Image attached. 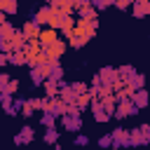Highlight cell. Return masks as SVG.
Here are the masks:
<instances>
[{"mask_svg": "<svg viewBox=\"0 0 150 150\" xmlns=\"http://www.w3.org/2000/svg\"><path fill=\"white\" fill-rule=\"evenodd\" d=\"M96 26H98V19H96V21H89V19H77L75 35H82V38L91 40V38L96 35Z\"/></svg>", "mask_w": 150, "mask_h": 150, "instance_id": "obj_1", "label": "cell"}, {"mask_svg": "<svg viewBox=\"0 0 150 150\" xmlns=\"http://www.w3.org/2000/svg\"><path fill=\"white\" fill-rule=\"evenodd\" d=\"M131 145V131L129 129H112V148H129Z\"/></svg>", "mask_w": 150, "mask_h": 150, "instance_id": "obj_2", "label": "cell"}, {"mask_svg": "<svg viewBox=\"0 0 150 150\" xmlns=\"http://www.w3.org/2000/svg\"><path fill=\"white\" fill-rule=\"evenodd\" d=\"M98 75H101V82H103V87H115V82H117V68H112V66H103L101 70H98Z\"/></svg>", "mask_w": 150, "mask_h": 150, "instance_id": "obj_3", "label": "cell"}, {"mask_svg": "<svg viewBox=\"0 0 150 150\" xmlns=\"http://www.w3.org/2000/svg\"><path fill=\"white\" fill-rule=\"evenodd\" d=\"M136 105H134V101L131 98H127V101H120L117 103V110H115V117L117 120H124V117H129V115H136Z\"/></svg>", "mask_w": 150, "mask_h": 150, "instance_id": "obj_4", "label": "cell"}, {"mask_svg": "<svg viewBox=\"0 0 150 150\" xmlns=\"http://www.w3.org/2000/svg\"><path fill=\"white\" fill-rule=\"evenodd\" d=\"M59 87H61V94H59V98H61L63 103H68V105L77 103V98H80V96L73 91V87H70V84H66V82L61 80V82H59Z\"/></svg>", "mask_w": 150, "mask_h": 150, "instance_id": "obj_5", "label": "cell"}, {"mask_svg": "<svg viewBox=\"0 0 150 150\" xmlns=\"http://www.w3.org/2000/svg\"><path fill=\"white\" fill-rule=\"evenodd\" d=\"M52 14H54V7H52V5H47V7H40V9H38V14L33 16V21H35L38 26H49V21H52Z\"/></svg>", "mask_w": 150, "mask_h": 150, "instance_id": "obj_6", "label": "cell"}, {"mask_svg": "<svg viewBox=\"0 0 150 150\" xmlns=\"http://www.w3.org/2000/svg\"><path fill=\"white\" fill-rule=\"evenodd\" d=\"M89 108H91V112H94V120H96V122H101V124H103V122H108V120H110V115L105 112V108H103L101 98H94Z\"/></svg>", "mask_w": 150, "mask_h": 150, "instance_id": "obj_7", "label": "cell"}, {"mask_svg": "<svg viewBox=\"0 0 150 150\" xmlns=\"http://www.w3.org/2000/svg\"><path fill=\"white\" fill-rule=\"evenodd\" d=\"M21 30H23V35H26V40H28V42H30V40H40V33H42V30H40V26H38L33 19H30V21H26Z\"/></svg>", "mask_w": 150, "mask_h": 150, "instance_id": "obj_8", "label": "cell"}, {"mask_svg": "<svg viewBox=\"0 0 150 150\" xmlns=\"http://www.w3.org/2000/svg\"><path fill=\"white\" fill-rule=\"evenodd\" d=\"M68 16H73V14H63L61 9H54V14H52V21H49V28H54V30H61Z\"/></svg>", "mask_w": 150, "mask_h": 150, "instance_id": "obj_9", "label": "cell"}, {"mask_svg": "<svg viewBox=\"0 0 150 150\" xmlns=\"http://www.w3.org/2000/svg\"><path fill=\"white\" fill-rule=\"evenodd\" d=\"M61 124L68 129V131H80L82 129V117H73V115H63L61 117Z\"/></svg>", "mask_w": 150, "mask_h": 150, "instance_id": "obj_10", "label": "cell"}, {"mask_svg": "<svg viewBox=\"0 0 150 150\" xmlns=\"http://www.w3.org/2000/svg\"><path fill=\"white\" fill-rule=\"evenodd\" d=\"M42 49H45L49 56H56V59H59V56H63V52H66V42H63V40H56V42H52V45H47V47H42Z\"/></svg>", "mask_w": 150, "mask_h": 150, "instance_id": "obj_11", "label": "cell"}, {"mask_svg": "<svg viewBox=\"0 0 150 150\" xmlns=\"http://www.w3.org/2000/svg\"><path fill=\"white\" fill-rule=\"evenodd\" d=\"M30 141H33V129H30V127H23V129L14 136V143H16V145H23V143H30Z\"/></svg>", "mask_w": 150, "mask_h": 150, "instance_id": "obj_12", "label": "cell"}, {"mask_svg": "<svg viewBox=\"0 0 150 150\" xmlns=\"http://www.w3.org/2000/svg\"><path fill=\"white\" fill-rule=\"evenodd\" d=\"M59 38H56V30L54 28H45L42 33H40V45L42 47H47V45H52V42H56Z\"/></svg>", "mask_w": 150, "mask_h": 150, "instance_id": "obj_13", "label": "cell"}, {"mask_svg": "<svg viewBox=\"0 0 150 150\" xmlns=\"http://www.w3.org/2000/svg\"><path fill=\"white\" fill-rule=\"evenodd\" d=\"M59 94H61V87H59V82H54V80H47V82H45V96H49V98H59Z\"/></svg>", "mask_w": 150, "mask_h": 150, "instance_id": "obj_14", "label": "cell"}, {"mask_svg": "<svg viewBox=\"0 0 150 150\" xmlns=\"http://www.w3.org/2000/svg\"><path fill=\"white\" fill-rule=\"evenodd\" d=\"M131 101H134V105L141 110V108H145V105H148L150 96H148V91H145V89H138V91L134 94V98H131Z\"/></svg>", "mask_w": 150, "mask_h": 150, "instance_id": "obj_15", "label": "cell"}, {"mask_svg": "<svg viewBox=\"0 0 150 150\" xmlns=\"http://www.w3.org/2000/svg\"><path fill=\"white\" fill-rule=\"evenodd\" d=\"M16 30H19V28H14L9 21H7V23H0V40H12V38L16 35Z\"/></svg>", "mask_w": 150, "mask_h": 150, "instance_id": "obj_16", "label": "cell"}, {"mask_svg": "<svg viewBox=\"0 0 150 150\" xmlns=\"http://www.w3.org/2000/svg\"><path fill=\"white\" fill-rule=\"evenodd\" d=\"M145 143H150L148 141V136L143 134V129L138 127V129H131V145H145Z\"/></svg>", "mask_w": 150, "mask_h": 150, "instance_id": "obj_17", "label": "cell"}, {"mask_svg": "<svg viewBox=\"0 0 150 150\" xmlns=\"http://www.w3.org/2000/svg\"><path fill=\"white\" fill-rule=\"evenodd\" d=\"M9 63H14V66H23V63H28V54L21 49V52H12L9 54Z\"/></svg>", "mask_w": 150, "mask_h": 150, "instance_id": "obj_18", "label": "cell"}, {"mask_svg": "<svg viewBox=\"0 0 150 150\" xmlns=\"http://www.w3.org/2000/svg\"><path fill=\"white\" fill-rule=\"evenodd\" d=\"M19 9V2L16 0H0V12H5V14H14Z\"/></svg>", "mask_w": 150, "mask_h": 150, "instance_id": "obj_19", "label": "cell"}, {"mask_svg": "<svg viewBox=\"0 0 150 150\" xmlns=\"http://www.w3.org/2000/svg\"><path fill=\"white\" fill-rule=\"evenodd\" d=\"M77 16H80V19H89V21H96V19H98V16H96V7H94V5H89V7L80 9V12H77Z\"/></svg>", "mask_w": 150, "mask_h": 150, "instance_id": "obj_20", "label": "cell"}, {"mask_svg": "<svg viewBox=\"0 0 150 150\" xmlns=\"http://www.w3.org/2000/svg\"><path fill=\"white\" fill-rule=\"evenodd\" d=\"M131 75H136V70H134L131 66H120V68H117V77H120V80L129 82V80H131Z\"/></svg>", "mask_w": 150, "mask_h": 150, "instance_id": "obj_21", "label": "cell"}, {"mask_svg": "<svg viewBox=\"0 0 150 150\" xmlns=\"http://www.w3.org/2000/svg\"><path fill=\"white\" fill-rule=\"evenodd\" d=\"M127 84H129L131 89H136V91H138V89H143V84H145V75L136 73V75H131V80H129Z\"/></svg>", "mask_w": 150, "mask_h": 150, "instance_id": "obj_22", "label": "cell"}, {"mask_svg": "<svg viewBox=\"0 0 150 150\" xmlns=\"http://www.w3.org/2000/svg\"><path fill=\"white\" fill-rule=\"evenodd\" d=\"M87 42H89L87 38H82V35H75V33H73V35L68 38V45H70L73 49H80V47H84Z\"/></svg>", "mask_w": 150, "mask_h": 150, "instance_id": "obj_23", "label": "cell"}, {"mask_svg": "<svg viewBox=\"0 0 150 150\" xmlns=\"http://www.w3.org/2000/svg\"><path fill=\"white\" fill-rule=\"evenodd\" d=\"M30 82H33V84H45V82H47V77H45L38 68H30Z\"/></svg>", "mask_w": 150, "mask_h": 150, "instance_id": "obj_24", "label": "cell"}, {"mask_svg": "<svg viewBox=\"0 0 150 150\" xmlns=\"http://www.w3.org/2000/svg\"><path fill=\"white\" fill-rule=\"evenodd\" d=\"M0 103H2L5 112H9V110H12V105H14V98H12V94H2V91H0Z\"/></svg>", "mask_w": 150, "mask_h": 150, "instance_id": "obj_25", "label": "cell"}, {"mask_svg": "<svg viewBox=\"0 0 150 150\" xmlns=\"http://www.w3.org/2000/svg\"><path fill=\"white\" fill-rule=\"evenodd\" d=\"M131 9H134V16H138V19L148 14V9H145V2H134V7H131Z\"/></svg>", "mask_w": 150, "mask_h": 150, "instance_id": "obj_26", "label": "cell"}, {"mask_svg": "<svg viewBox=\"0 0 150 150\" xmlns=\"http://www.w3.org/2000/svg\"><path fill=\"white\" fill-rule=\"evenodd\" d=\"M56 141H59V131H56V129H47V134H45V143L54 145Z\"/></svg>", "mask_w": 150, "mask_h": 150, "instance_id": "obj_27", "label": "cell"}, {"mask_svg": "<svg viewBox=\"0 0 150 150\" xmlns=\"http://www.w3.org/2000/svg\"><path fill=\"white\" fill-rule=\"evenodd\" d=\"M70 87H73V91H75L77 96H82V94H87V91H89V87H87L84 82H73Z\"/></svg>", "mask_w": 150, "mask_h": 150, "instance_id": "obj_28", "label": "cell"}, {"mask_svg": "<svg viewBox=\"0 0 150 150\" xmlns=\"http://www.w3.org/2000/svg\"><path fill=\"white\" fill-rule=\"evenodd\" d=\"M54 120H56V117H54L52 112H45L40 122H42V127H47V129H54Z\"/></svg>", "mask_w": 150, "mask_h": 150, "instance_id": "obj_29", "label": "cell"}, {"mask_svg": "<svg viewBox=\"0 0 150 150\" xmlns=\"http://www.w3.org/2000/svg\"><path fill=\"white\" fill-rule=\"evenodd\" d=\"M16 89H19V80H12V82H9V84H5L0 91H2V94H14Z\"/></svg>", "mask_w": 150, "mask_h": 150, "instance_id": "obj_30", "label": "cell"}, {"mask_svg": "<svg viewBox=\"0 0 150 150\" xmlns=\"http://www.w3.org/2000/svg\"><path fill=\"white\" fill-rule=\"evenodd\" d=\"M49 80H54V82H61L63 80V68L61 66H54V70H52V77Z\"/></svg>", "mask_w": 150, "mask_h": 150, "instance_id": "obj_31", "label": "cell"}, {"mask_svg": "<svg viewBox=\"0 0 150 150\" xmlns=\"http://www.w3.org/2000/svg\"><path fill=\"white\" fill-rule=\"evenodd\" d=\"M91 5H94L96 9H105V7L115 5V0H91Z\"/></svg>", "mask_w": 150, "mask_h": 150, "instance_id": "obj_32", "label": "cell"}, {"mask_svg": "<svg viewBox=\"0 0 150 150\" xmlns=\"http://www.w3.org/2000/svg\"><path fill=\"white\" fill-rule=\"evenodd\" d=\"M98 145H101V148H110V145H112V134L101 136V138H98Z\"/></svg>", "mask_w": 150, "mask_h": 150, "instance_id": "obj_33", "label": "cell"}, {"mask_svg": "<svg viewBox=\"0 0 150 150\" xmlns=\"http://www.w3.org/2000/svg\"><path fill=\"white\" fill-rule=\"evenodd\" d=\"M33 112H35V108H33V103H30V101H26V103H23V110H21V115H23V117H30Z\"/></svg>", "mask_w": 150, "mask_h": 150, "instance_id": "obj_34", "label": "cell"}, {"mask_svg": "<svg viewBox=\"0 0 150 150\" xmlns=\"http://www.w3.org/2000/svg\"><path fill=\"white\" fill-rule=\"evenodd\" d=\"M115 7H117V9H127V7H134V0H115Z\"/></svg>", "mask_w": 150, "mask_h": 150, "instance_id": "obj_35", "label": "cell"}, {"mask_svg": "<svg viewBox=\"0 0 150 150\" xmlns=\"http://www.w3.org/2000/svg\"><path fill=\"white\" fill-rule=\"evenodd\" d=\"M30 103H33L35 112H38V110H45V98H30Z\"/></svg>", "mask_w": 150, "mask_h": 150, "instance_id": "obj_36", "label": "cell"}, {"mask_svg": "<svg viewBox=\"0 0 150 150\" xmlns=\"http://www.w3.org/2000/svg\"><path fill=\"white\" fill-rule=\"evenodd\" d=\"M80 112H82V108H80L77 103H73V105H68V115H73V117H80Z\"/></svg>", "mask_w": 150, "mask_h": 150, "instance_id": "obj_37", "label": "cell"}, {"mask_svg": "<svg viewBox=\"0 0 150 150\" xmlns=\"http://www.w3.org/2000/svg\"><path fill=\"white\" fill-rule=\"evenodd\" d=\"M12 82V77H9V73H0V89L5 87V84H9Z\"/></svg>", "mask_w": 150, "mask_h": 150, "instance_id": "obj_38", "label": "cell"}, {"mask_svg": "<svg viewBox=\"0 0 150 150\" xmlns=\"http://www.w3.org/2000/svg\"><path fill=\"white\" fill-rule=\"evenodd\" d=\"M89 5H91V0H77V2H75V12H80V9L89 7Z\"/></svg>", "mask_w": 150, "mask_h": 150, "instance_id": "obj_39", "label": "cell"}, {"mask_svg": "<svg viewBox=\"0 0 150 150\" xmlns=\"http://www.w3.org/2000/svg\"><path fill=\"white\" fill-rule=\"evenodd\" d=\"M23 103H26V101H21V98H16V101H14V105H12V108H14V110H16V112H19V110H23Z\"/></svg>", "mask_w": 150, "mask_h": 150, "instance_id": "obj_40", "label": "cell"}, {"mask_svg": "<svg viewBox=\"0 0 150 150\" xmlns=\"http://www.w3.org/2000/svg\"><path fill=\"white\" fill-rule=\"evenodd\" d=\"M75 143H77V145H87V143H89V138H87V136H82V134H80V136H77V138H75Z\"/></svg>", "mask_w": 150, "mask_h": 150, "instance_id": "obj_41", "label": "cell"}, {"mask_svg": "<svg viewBox=\"0 0 150 150\" xmlns=\"http://www.w3.org/2000/svg\"><path fill=\"white\" fill-rule=\"evenodd\" d=\"M5 63H9V54H0V66H5Z\"/></svg>", "mask_w": 150, "mask_h": 150, "instance_id": "obj_42", "label": "cell"}, {"mask_svg": "<svg viewBox=\"0 0 150 150\" xmlns=\"http://www.w3.org/2000/svg\"><path fill=\"white\" fill-rule=\"evenodd\" d=\"M145 9H148V14H150V0H145Z\"/></svg>", "mask_w": 150, "mask_h": 150, "instance_id": "obj_43", "label": "cell"}]
</instances>
